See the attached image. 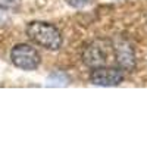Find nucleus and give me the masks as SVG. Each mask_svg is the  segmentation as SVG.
Wrapping results in <instances>:
<instances>
[{
    "instance_id": "f257e3e1",
    "label": "nucleus",
    "mask_w": 147,
    "mask_h": 147,
    "mask_svg": "<svg viewBox=\"0 0 147 147\" xmlns=\"http://www.w3.org/2000/svg\"><path fill=\"white\" fill-rule=\"evenodd\" d=\"M27 37L37 46H40L46 50L56 52L62 47L63 38L60 31L49 22L43 21H32L27 25Z\"/></svg>"
},
{
    "instance_id": "f03ea898",
    "label": "nucleus",
    "mask_w": 147,
    "mask_h": 147,
    "mask_svg": "<svg viewBox=\"0 0 147 147\" xmlns=\"http://www.w3.org/2000/svg\"><path fill=\"white\" fill-rule=\"evenodd\" d=\"M110 55H113L112 43L107 40H96L85 46L81 59L85 66L94 69V68L106 66Z\"/></svg>"
},
{
    "instance_id": "7ed1b4c3",
    "label": "nucleus",
    "mask_w": 147,
    "mask_h": 147,
    "mask_svg": "<svg viewBox=\"0 0 147 147\" xmlns=\"http://www.w3.org/2000/svg\"><path fill=\"white\" fill-rule=\"evenodd\" d=\"M10 60L16 68L22 71H34L40 66L41 56L35 47L31 44L21 43L16 44L15 47H12L10 50Z\"/></svg>"
},
{
    "instance_id": "20e7f679",
    "label": "nucleus",
    "mask_w": 147,
    "mask_h": 147,
    "mask_svg": "<svg viewBox=\"0 0 147 147\" xmlns=\"http://www.w3.org/2000/svg\"><path fill=\"white\" fill-rule=\"evenodd\" d=\"M124 81V71L121 68L100 66L94 68L90 74V82L100 87H115Z\"/></svg>"
},
{
    "instance_id": "39448f33",
    "label": "nucleus",
    "mask_w": 147,
    "mask_h": 147,
    "mask_svg": "<svg viewBox=\"0 0 147 147\" xmlns=\"http://www.w3.org/2000/svg\"><path fill=\"white\" fill-rule=\"evenodd\" d=\"M112 52L115 56V60L118 63V68L122 71H132L136 68V55H134V49L131 44L124 40L119 38L112 43Z\"/></svg>"
},
{
    "instance_id": "423d86ee",
    "label": "nucleus",
    "mask_w": 147,
    "mask_h": 147,
    "mask_svg": "<svg viewBox=\"0 0 147 147\" xmlns=\"http://www.w3.org/2000/svg\"><path fill=\"white\" fill-rule=\"evenodd\" d=\"M65 2L71 6V7H75V9H82V7H87L90 5H93L94 0H65Z\"/></svg>"
},
{
    "instance_id": "0eeeda50",
    "label": "nucleus",
    "mask_w": 147,
    "mask_h": 147,
    "mask_svg": "<svg viewBox=\"0 0 147 147\" xmlns=\"http://www.w3.org/2000/svg\"><path fill=\"white\" fill-rule=\"evenodd\" d=\"M21 0H0V6L3 7H13L16 5H19Z\"/></svg>"
}]
</instances>
